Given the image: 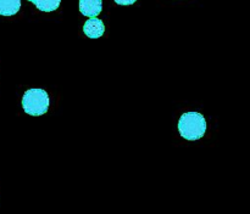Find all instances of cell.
Instances as JSON below:
<instances>
[{"instance_id": "2", "label": "cell", "mask_w": 250, "mask_h": 214, "mask_svg": "<svg viewBox=\"0 0 250 214\" xmlns=\"http://www.w3.org/2000/svg\"><path fill=\"white\" fill-rule=\"evenodd\" d=\"M49 95L44 89H28L22 97L23 111L29 116H43L49 109Z\"/></svg>"}, {"instance_id": "4", "label": "cell", "mask_w": 250, "mask_h": 214, "mask_svg": "<svg viewBox=\"0 0 250 214\" xmlns=\"http://www.w3.org/2000/svg\"><path fill=\"white\" fill-rule=\"evenodd\" d=\"M102 10V0H80V11L83 16L97 17Z\"/></svg>"}, {"instance_id": "7", "label": "cell", "mask_w": 250, "mask_h": 214, "mask_svg": "<svg viewBox=\"0 0 250 214\" xmlns=\"http://www.w3.org/2000/svg\"><path fill=\"white\" fill-rule=\"evenodd\" d=\"M117 5H124V6H127V5H133L137 0H114Z\"/></svg>"}, {"instance_id": "3", "label": "cell", "mask_w": 250, "mask_h": 214, "mask_svg": "<svg viewBox=\"0 0 250 214\" xmlns=\"http://www.w3.org/2000/svg\"><path fill=\"white\" fill-rule=\"evenodd\" d=\"M83 32L90 39L100 38L105 32L104 22L97 17H90L89 19L85 21L84 26H83Z\"/></svg>"}, {"instance_id": "6", "label": "cell", "mask_w": 250, "mask_h": 214, "mask_svg": "<svg viewBox=\"0 0 250 214\" xmlns=\"http://www.w3.org/2000/svg\"><path fill=\"white\" fill-rule=\"evenodd\" d=\"M28 1L36 5L37 9L43 12L55 11L61 4V0H28Z\"/></svg>"}, {"instance_id": "1", "label": "cell", "mask_w": 250, "mask_h": 214, "mask_svg": "<svg viewBox=\"0 0 250 214\" xmlns=\"http://www.w3.org/2000/svg\"><path fill=\"white\" fill-rule=\"evenodd\" d=\"M178 131L186 140H199L207 131L205 117L198 112H186L178 121Z\"/></svg>"}, {"instance_id": "5", "label": "cell", "mask_w": 250, "mask_h": 214, "mask_svg": "<svg viewBox=\"0 0 250 214\" xmlns=\"http://www.w3.org/2000/svg\"><path fill=\"white\" fill-rule=\"evenodd\" d=\"M21 9V0H0V15L14 16Z\"/></svg>"}]
</instances>
